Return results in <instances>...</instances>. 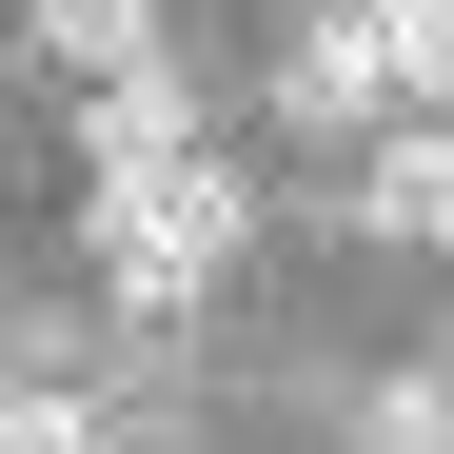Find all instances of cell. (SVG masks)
<instances>
[{"label":"cell","instance_id":"cell-5","mask_svg":"<svg viewBox=\"0 0 454 454\" xmlns=\"http://www.w3.org/2000/svg\"><path fill=\"white\" fill-rule=\"evenodd\" d=\"M395 119H454V0H395Z\"/></svg>","mask_w":454,"mask_h":454},{"label":"cell","instance_id":"cell-2","mask_svg":"<svg viewBox=\"0 0 454 454\" xmlns=\"http://www.w3.org/2000/svg\"><path fill=\"white\" fill-rule=\"evenodd\" d=\"M277 99L317 119V138H336V119L375 138V119H395V0H336V20H296V59H277Z\"/></svg>","mask_w":454,"mask_h":454},{"label":"cell","instance_id":"cell-4","mask_svg":"<svg viewBox=\"0 0 454 454\" xmlns=\"http://www.w3.org/2000/svg\"><path fill=\"white\" fill-rule=\"evenodd\" d=\"M40 40L80 59V80H138V59H159V0H40Z\"/></svg>","mask_w":454,"mask_h":454},{"label":"cell","instance_id":"cell-6","mask_svg":"<svg viewBox=\"0 0 454 454\" xmlns=\"http://www.w3.org/2000/svg\"><path fill=\"white\" fill-rule=\"evenodd\" d=\"M356 454H454V375H395V395L356 415Z\"/></svg>","mask_w":454,"mask_h":454},{"label":"cell","instance_id":"cell-7","mask_svg":"<svg viewBox=\"0 0 454 454\" xmlns=\"http://www.w3.org/2000/svg\"><path fill=\"white\" fill-rule=\"evenodd\" d=\"M0 454H99V415H80V395H20V415H0Z\"/></svg>","mask_w":454,"mask_h":454},{"label":"cell","instance_id":"cell-3","mask_svg":"<svg viewBox=\"0 0 454 454\" xmlns=\"http://www.w3.org/2000/svg\"><path fill=\"white\" fill-rule=\"evenodd\" d=\"M356 238L454 257V119H375V138H356Z\"/></svg>","mask_w":454,"mask_h":454},{"label":"cell","instance_id":"cell-1","mask_svg":"<svg viewBox=\"0 0 454 454\" xmlns=\"http://www.w3.org/2000/svg\"><path fill=\"white\" fill-rule=\"evenodd\" d=\"M257 238L238 159H198V138H159V159H99V296L119 317H198V277Z\"/></svg>","mask_w":454,"mask_h":454}]
</instances>
